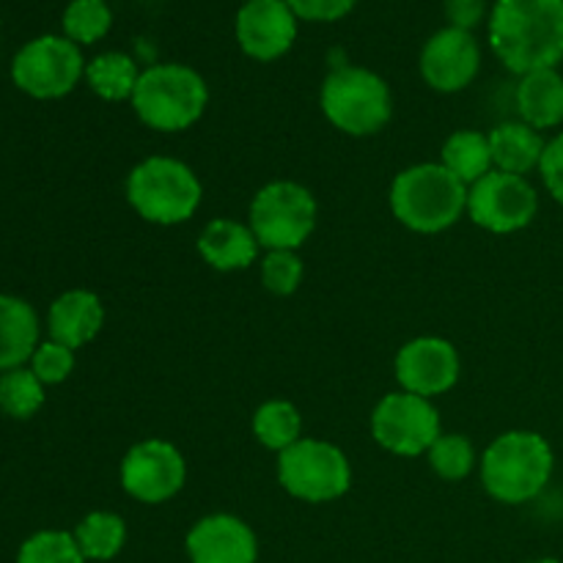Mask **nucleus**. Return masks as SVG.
Here are the masks:
<instances>
[{
	"label": "nucleus",
	"instance_id": "obj_30",
	"mask_svg": "<svg viewBox=\"0 0 563 563\" xmlns=\"http://www.w3.org/2000/svg\"><path fill=\"white\" fill-rule=\"evenodd\" d=\"M302 275H306V267L297 251H267V256L262 258V284L273 295H295L302 284Z\"/></svg>",
	"mask_w": 563,
	"mask_h": 563
},
{
	"label": "nucleus",
	"instance_id": "obj_18",
	"mask_svg": "<svg viewBox=\"0 0 563 563\" xmlns=\"http://www.w3.org/2000/svg\"><path fill=\"white\" fill-rule=\"evenodd\" d=\"M258 240L251 225H242L231 218H218L203 225L198 236V253L203 262L218 273L247 269L258 258Z\"/></svg>",
	"mask_w": 563,
	"mask_h": 563
},
{
	"label": "nucleus",
	"instance_id": "obj_28",
	"mask_svg": "<svg viewBox=\"0 0 563 563\" xmlns=\"http://www.w3.org/2000/svg\"><path fill=\"white\" fill-rule=\"evenodd\" d=\"M427 456L429 467L445 482H462L476 467V449L465 434H440Z\"/></svg>",
	"mask_w": 563,
	"mask_h": 563
},
{
	"label": "nucleus",
	"instance_id": "obj_23",
	"mask_svg": "<svg viewBox=\"0 0 563 563\" xmlns=\"http://www.w3.org/2000/svg\"><path fill=\"white\" fill-rule=\"evenodd\" d=\"M141 69L126 53L110 49V53L97 55L86 64V82L99 99L104 102H124L135 93Z\"/></svg>",
	"mask_w": 563,
	"mask_h": 563
},
{
	"label": "nucleus",
	"instance_id": "obj_6",
	"mask_svg": "<svg viewBox=\"0 0 563 563\" xmlns=\"http://www.w3.org/2000/svg\"><path fill=\"white\" fill-rule=\"evenodd\" d=\"M319 108L335 130L352 137H366L377 135L390 121L394 93L377 71L363 66H339L324 77Z\"/></svg>",
	"mask_w": 563,
	"mask_h": 563
},
{
	"label": "nucleus",
	"instance_id": "obj_35",
	"mask_svg": "<svg viewBox=\"0 0 563 563\" xmlns=\"http://www.w3.org/2000/svg\"><path fill=\"white\" fill-rule=\"evenodd\" d=\"M526 563H563L559 559H533V561H526Z\"/></svg>",
	"mask_w": 563,
	"mask_h": 563
},
{
	"label": "nucleus",
	"instance_id": "obj_2",
	"mask_svg": "<svg viewBox=\"0 0 563 563\" xmlns=\"http://www.w3.org/2000/svg\"><path fill=\"white\" fill-rule=\"evenodd\" d=\"M555 471V454L539 432L515 429L487 445L482 456V484L489 498L520 506L539 498Z\"/></svg>",
	"mask_w": 563,
	"mask_h": 563
},
{
	"label": "nucleus",
	"instance_id": "obj_26",
	"mask_svg": "<svg viewBox=\"0 0 563 563\" xmlns=\"http://www.w3.org/2000/svg\"><path fill=\"white\" fill-rule=\"evenodd\" d=\"M44 405V383L31 372L20 366L0 374V410L14 421H27L36 416Z\"/></svg>",
	"mask_w": 563,
	"mask_h": 563
},
{
	"label": "nucleus",
	"instance_id": "obj_32",
	"mask_svg": "<svg viewBox=\"0 0 563 563\" xmlns=\"http://www.w3.org/2000/svg\"><path fill=\"white\" fill-rule=\"evenodd\" d=\"M297 20L339 22L357 5V0H286Z\"/></svg>",
	"mask_w": 563,
	"mask_h": 563
},
{
	"label": "nucleus",
	"instance_id": "obj_34",
	"mask_svg": "<svg viewBox=\"0 0 563 563\" xmlns=\"http://www.w3.org/2000/svg\"><path fill=\"white\" fill-rule=\"evenodd\" d=\"M445 20L449 27H460V31H476L484 20H489L487 0H445Z\"/></svg>",
	"mask_w": 563,
	"mask_h": 563
},
{
	"label": "nucleus",
	"instance_id": "obj_21",
	"mask_svg": "<svg viewBox=\"0 0 563 563\" xmlns=\"http://www.w3.org/2000/svg\"><path fill=\"white\" fill-rule=\"evenodd\" d=\"M489 146H493L495 170L526 176L531 170H539L548 143H544L542 132L528 126L526 121H506L489 132Z\"/></svg>",
	"mask_w": 563,
	"mask_h": 563
},
{
	"label": "nucleus",
	"instance_id": "obj_27",
	"mask_svg": "<svg viewBox=\"0 0 563 563\" xmlns=\"http://www.w3.org/2000/svg\"><path fill=\"white\" fill-rule=\"evenodd\" d=\"M60 25H64V36L69 42H75L77 47H88L108 36V31L113 27V11H110L108 0H71L64 9Z\"/></svg>",
	"mask_w": 563,
	"mask_h": 563
},
{
	"label": "nucleus",
	"instance_id": "obj_8",
	"mask_svg": "<svg viewBox=\"0 0 563 563\" xmlns=\"http://www.w3.org/2000/svg\"><path fill=\"white\" fill-rule=\"evenodd\" d=\"M278 482L291 498L330 504L350 493L352 465L339 445L302 438L278 454Z\"/></svg>",
	"mask_w": 563,
	"mask_h": 563
},
{
	"label": "nucleus",
	"instance_id": "obj_17",
	"mask_svg": "<svg viewBox=\"0 0 563 563\" xmlns=\"http://www.w3.org/2000/svg\"><path fill=\"white\" fill-rule=\"evenodd\" d=\"M104 324V306L93 291L69 289L49 306L47 330L49 339L69 350H80L99 335Z\"/></svg>",
	"mask_w": 563,
	"mask_h": 563
},
{
	"label": "nucleus",
	"instance_id": "obj_3",
	"mask_svg": "<svg viewBox=\"0 0 563 563\" xmlns=\"http://www.w3.org/2000/svg\"><path fill=\"white\" fill-rule=\"evenodd\" d=\"M390 209L418 234H440L467 212V185L440 163L410 165L390 185Z\"/></svg>",
	"mask_w": 563,
	"mask_h": 563
},
{
	"label": "nucleus",
	"instance_id": "obj_13",
	"mask_svg": "<svg viewBox=\"0 0 563 563\" xmlns=\"http://www.w3.org/2000/svg\"><path fill=\"white\" fill-rule=\"evenodd\" d=\"M462 361L460 352L451 341L438 335H421V339L407 341L396 355V379L407 394L434 399L440 394H449L460 383Z\"/></svg>",
	"mask_w": 563,
	"mask_h": 563
},
{
	"label": "nucleus",
	"instance_id": "obj_15",
	"mask_svg": "<svg viewBox=\"0 0 563 563\" xmlns=\"http://www.w3.org/2000/svg\"><path fill=\"white\" fill-rule=\"evenodd\" d=\"M482 71V47L471 31L443 27L421 49V77L440 93L465 91Z\"/></svg>",
	"mask_w": 563,
	"mask_h": 563
},
{
	"label": "nucleus",
	"instance_id": "obj_9",
	"mask_svg": "<svg viewBox=\"0 0 563 563\" xmlns=\"http://www.w3.org/2000/svg\"><path fill=\"white\" fill-rule=\"evenodd\" d=\"M86 77L80 47L66 36H36L11 58V80L33 99H60Z\"/></svg>",
	"mask_w": 563,
	"mask_h": 563
},
{
	"label": "nucleus",
	"instance_id": "obj_19",
	"mask_svg": "<svg viewBox=\"0 0 563 563\" xmlns=\"http://www.w3.org/2000/svg\"><path fill=\"white\" fill-rule=\"evenodd\" d=\"M38 346V317L31 302L0 295V372L25 366Z\"/></svg>",
	"mask_w": 563,
	"mask_h": 563
},
{
	"label": "nucleus",
	"instance_id": "obj_22",
	"mask_svg": "<svg viewBox=\"0 0 563 563\" xmlns=\"http://www.w3.org/2000/svg\"><path fill=\"white\" fill-rule=\"evenodd\" d=\"M443 165L449 174H454L462 185L473 187L478 179L495 170L493 165V146L489 135L478 130H460L445 141L443 146Z\"/></svg>",
	"mask_w": 563,
	"mask_h": 563
},
{
	"label": "nucleus",
	"instance_id": "obj_14",
	"mask_svg": "<svg viewBox=\"0 0 563 563\" xmlns=\"http://www.w3.org/2000/svg\"><path fill=\"white\" fill-rule=\"evenodd\" d=\"M297 22L286 0H245L236 11L234 33L247 58L269 64L295 47Z\"/></svg>",
	"mask_w": 563,
	"mask_h": 563
},
{
	"label": "nucleus",
	"instance_id": "obj_33",
	"mask_svg": "<svg viewBox=\"0 0 563 563\" xmlns=\"http://www.w3.org/2000/svg\"><path fill=\"white\" fill-rule=\"evenodd\" d=\"M539 174H542L544 187H548L550 196L563 207V132L548 141L544 146L542 165H539Z\"/></svg>",
	"mask_w": 563,
	"mask_h": 563
},
{
	"label": "nucleus",
	"instance_id": "obj_20",
	"mask_svg": "<svg viewBox=\"0 0 563 563\" xmlns=\"http://www.w3.org/2000/svg\"><path fill=\"white\" fill-rule=\"evenodd\" d=\"M517 113L533 130H553L563 124V75L559 69H539L520 77L515 93Z\"/></svg>",
	"mask_w": 563,
	"mask_h": 563
},
{
	"label": "nucleus",
	"instance_id": "obj_4",
	"mask_svg": "<svg viewBox=\"0 0 563 563\" xmlns=\"http://www.w3.org/2000/svg\"><path fill=\"white\" fill-rule=\"evenodd\" d=\"M130 102L148 130L181 132L203 115L209 88L192 66L154 64L141 71Z\"/></svg>",
	"mask_w": 563,
	"mask_h": 563
},
{
	"label": "nucleus",
	"instance_id": "obj_11",
	"mask_svg": "<svg viewBox=\"0 0 563 563\" xmlns=\"http://www.w3.org/2000/svg\"><path fill=\"white\" fill-rule=\"evenodd\" d=\"M539 196L526 176L489 170L484 179L467 187V214L476 225L493 234H515L533 223Z\"/></svg>",
	"mask_w": 563,
	"mask_h": 563
},
{
	"label": "nucleus",
	"instance_id": "obj_29",
	"mask_svg": "<svg viewBox=\"0 0 563 563\" xmlns=\"http://www.w3.org/2000/svg\"><path fill=\"white\" fill-rule=\"evenodd\" d=\"M16 563H86L75 542V533L38 531L22 542Z\"/></svg>",
	"mask_w": 563,
	"mask_h": 563
},
{
	"label": "nucleus",
	"instance_id": "obj_31",
	"mask_svg": "<svg viewBox=\"0 0 563 563\" xmlns=\"http://www.w3.org/2000/svg\"><path fill=\"white\" fill-rule=\"evenodd\" d=\"M31 372L42 379L44 385H58L75 372V350L58 344V341H44L36 346L31 357Z\"/></svg>",
	"mask_w": 563,
	"mask_h": 563
},
{
	"label": "nucleus",
	"instance_id": "obj_1",
	"mask_svg": "<svg viewBox=\"0 0 563 563\" xmlns=\"http://www.w3.org/2000/svg\"><path fill=\"white\" fill-rule=\"evenodd\" d=\"M489 47L515 75L555 69L563 60V0H495Z\"/></svg>",
	"mask_w": 563,
	"mask_h": 563
},
{
	"label": "nucleus",
	"instance_id": "obj_24",
	"mask_svg": "<svg viewBox=\"0 0 563 563\" xmlns=\"http://www.w3.org/2000/svg\"><path fill=\"white\" fill-rule=\"evenodd\" d=\"M75 542L86 561H113L126 544V522L115 511H91L75 528Z\"/></svg>",
	"mask_w": 563,
	"mask_h": 563
},
{
	"label": "nucleus",
	"instance_id": "obj_5",
	"mask_svg": "<svg viewBox=\"0 0 563 563\" xmlns=\"http://www.w3.org/2000/svg\"><path fill=\"white\" fill-rule=\"evenodd\" d=\"M201 181L196 170L174 157H148L126 179V201L146 223H187L201 207Z\"/></svg>",
	"mask_w": 563,
	"mask_h": 563
},
{
	"label": "nucleus",
	"instance_id": "obj_10",
	"mask_svg": "<svg viewBox=\"0 0 563 563\" xmlns=\"http://www.w3.org/2000/svg\"><path fill=\"white\" fill-rule=\"evenodd\" d=\"M440 434V416L432 399L407 390L383 396L372 412V438L396 456L427 454Z\"/></svg>",
	"mask_w": 563,
	"mask_h": 563
},
{
	"label": "nucleus",
	"instance_id": "obj_25",
	"mask_svg": "<svg viewBox=\"0 0 563 563\" xmlns=\"http://www.w3.org/2000/svg\"><path fill=\"white\" fill-rule=\"evenodd\" d=\"M253 434L258 443L269 451L284 454L295 443L302 440V416L291 401L273 399L264 401L256 412H253Z\"/></svg>",
	"mask_w": 563,
	"mask_h": 563
},
{
	"label": "nucleus",
	"instance_id": "obj_7",
	"mask_svg": "<svg viewBox=\"0 0 563 563\" xmlns=\"http://www.w3.org/2000/svg\"><path fill=\"white\" fill-rule=\"evenodd\" d=\"M317 198L297 181H269L251 201V231L267 251H297L317 229Z\"/></svg>",
	"mask_w": 563,
	"mask_h": 563
},
{
	"label": "nucleus",
	"instance_id": "obj_16",
	"mask_svg": "<svg viewBox=\"0 0 563 563\" xmlns=\"http://www.w3.org/2000/svg\"><path fill=\"white\" fill-rule=\"evenodd\" d=\"M190 563H256L258 539L245 520L234 515H209L190 528L185 539Z\"/></svg>",
	"mask_w": 563,
	"mask_h": 563
},
{
	"label": "nucleus",
	"instance_id": "obj_12",
	"mask_svg": "<svg viewBox=\"0 0 563 563\" xmlns=\"http://www.w3.org/2000/svg\"><path fill=\"white\" fill-rule=\"evenodd\" d=\"M187 478V462L168 440H143L121 460V487L137 504L157 506L181 493Z\"/></svg>",
	"mask_w": 563,
	"mask_h": 563
}]
</instances>
